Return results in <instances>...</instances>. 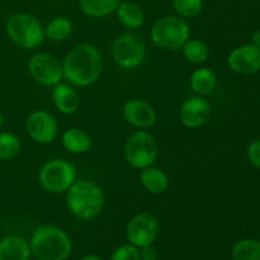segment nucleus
<instances>
[{
  "mask_svg": "<svg viewBox=\"0 0 260 260\" xmlns=\"http://www.w3.org/2000/svg\"><path fill=\"white\" fill-rule=\"evenodd\" d=\"M63 78L71 85H93L103 71V58L98 47L91 43H81L74 47L62 61Z\"/></svg>",
  "mask_w": 260,
  "mask_h": 260,
  "instance_id": "obj_1",
  "label": "nucleus"
},
{
  "mask_svg": "<svg viewBox=\"0 0 260 260\" xmlns=\"http://www.w3.org/2000/svg\"><path fill=\"white\" fill-rule=\"evenodd\" d=\"M106 197L96 183L86 179H76L66 190V206L79 220L89 221L103 211Z\"/></svg>",
  "mask_w": 260,
  "mask_h": 260,
  "instance_id": "obj_2",
  "label": "nucleus"
},
{
  "mask_svg": "<svg viewBox=\"0 0 260 260\" xmlns=\"http://www.w3.org/2000/svg\"><path fill=\"white\" fill-rule=\"evenodd\" d=\"M30 251L38 260H66L73 253L70 236L53 225H43L35 230L29 241Z\"/></svg>",
  "mask_w": 260,
  "mask_h": 260,
  "instance_id": "obj_3",
  "label": "nucleus"
},
{
  "mask_svg": "<svg viewBox=\"0 0 260 260\" xmlns=\"http://www.w3.org/2000/svg\"><path fill=\"white\" fill-rule=\"evenodd\" d=\"M190 37L189 24L179 15H165L152 24L151 42L165 51H178Z\"/></svg>",
  "mask_w": 260,
  "mask_h": 260,
  "instance_id": "obj_4",
  "label": "nucleus"
},
{
  "mask_svg": "<svg viewBox=\"0 0 260 260\" xmlns=\"http://www.w3.org/2000/svg\"><path fill=\"white\" fill-rule=\"evenodd\" d=\"M5 30L13 43L24 50L40 47L45 41V27L32 14L15 13L8 18Z\"/></svg>",
  "mask_w": 260,
  "mask_h": 260,
  "instance_id": "obj_5",
  "label": "nucleus"
},
{
  "mask_svg": "<svg viewBox=\"0 0 260 260\" xmlns=\"http://www.w3.org/2000/svg\"><path fill=\"white\" fill-rule=\"evenodd\" d=\"M159 155L156 140L145 129H137L124 142V159L129 167L142 170L154 165Z\"/></svg>",
  "mask_w": 260,
  "mask_h": 260,
  "instance_id": "obj_6",
  "label": "nucleus"
},
{
  "mask_svg": "<svg viewBox=\"0 0 260 260\" xmlns=\"http://www.w3.org/2000/svg\"><path fill=\"white\" fill-rule=\"evenodd\" d=\"M76 180V169L65 159H51L41 167L38 172V183L41 187L52 194H61Z\"/></svg>",
  "mask_w": 260,
  "mask_h": 260,
  "instance_id": "obj_7",
  "label": "nucleus"
},
{
  "mask_svg": "<svg viewBox=\"0 0 260 260\" xmlns=\"http://www.w3.org/2000/svg\"><path fill=\"white\" fill-rule=\"evenodd\" d=\"M111 55L119 68L135 69L146 57V45L136 33H122L112 43Z\"/></svg>",
  "mask_w": 260,
  "mask_h": 260,
  "instance_id": "obj_8",
  "label": "nucleus"
},
{
  "mask_svg": "<svg viewBox=\"0 0 260 260\" xmlns=\"http://www.w3.org/2000/svg\"><path fill=\"white\" fill-rule=\"evenodd\" d=\"M28 71L30 76L43 86H53L61 83L63 78L62 62L51 53H35L28 61Z\"/></svg>",
  "mask_w": 260,
  "mask_h": 260,
  "instance_id": "obj_9",
  "label": "nucleus"
},
{
  "mask_svg": "<svg viewBox=\"0 0 260 260\" xmlns=\"http://www.w3.org/2000/svg\"><path fill=\"white\" fill-rule=\"evenodd\" d=\"M159 230L160 225L157 218L151 213L141 212L135 215L127 222L126 238L129 244L140 249L152 245L159 235Z\"/></svg>",
  "mask_w": 260,
  "mask_h": 260,
  "instance_id": "obj_10",
  "label": "nucleus"
},
{
  "mask_svg": "<svg viewBox=\"0 0 260 260\" xmlns=\"http://www.w3.org/2000/svg\"><path fill=\"white\" fill-rule=\"evenodd\" d=\"M25 129L30 139L38 144H51L58 135V123L47 111L38 109L32 112L25 121Z\"/></svg>",
  "mask_w": 260,
  "mask_h": 260,
  "instance_id": "obj_11",
  "label": "nucleus"
},
{
  "mask_svg": "<svg viewBox=\"0 0 260 260\" xmlns=\"http://www.w3.org/2000/svg\"><path fill=\"white\" fill-rule=\"evenodd\" d=\"M228 65L234 73L251 75L260 71V47L246 43L234 48L228 56Z\"/></svg>",
  "mask_w": 260,
  "mask_h": 260,
  "instance_id": "obj_12",
  "label": "nucleus"
},
{
  "mask_svg": "<svg viewBox=\"0 0 260 260\" xmlns=\"http://www.w3.org/2000/svg\"><path fill=\"white\" fill-rule=\"evenodd\" d=\"M211 104L201 95L190 96L182 103L179 109V119L188 128H198L210 119Z\"/></svg>",
  "mask_w": 260,
  "mask_h": 260,
  "instance_id": "obj_13",
  "label": "nucleus"
},
{
  "mask_svg": "<svg viewBox=\"0 0 260 260\" xmlns=\"http://www.w3.org/2000/svg\"><path fill=\"white\" fill-rule=\"evenodd\" d=\"M124 121L136 128H150L156 123V112L147 102L142 99H129L122 108Z\"/></svg>",
  "mask_w": 260,
  "mask_h": 260,
  "instance_id": "obj_14",
  "label": "nucleus"
},
{
  "mask_svg": "<svg viewBox=\"0 0 260 260\" xmlns=\"http://www.w3.org/2000/svg\"><path fill=\"white\" fill-rule=\"evenodd\" d=\"M52 101L56 109L62 114H74L80 107V95L73 86L58 83L52 89Z\"/></svg>",
  "mask_w": 260,
  "mask_h": 260,
  "instance_id": "obj_15",
  "label": "nucleus"
},
{
  "mask_svg": "<svg viewBox=\"0 0 260 260\" xmlns=\"http://www.w3.org/2000/svg\"><path fill=\"white\" fill-rule=\"evenodd\" d=\"M30 245L23 236L10 235L0 240V260H29Z\"/></svg>",
  "mask_w": 260,
  "mask_h": 260,
  "instance_id": "obj_16",
  "label": "nucleus"
},
{
  "mask_svg": "<svg viewBox=\"0 0 260 260\" xmlns=\"http://www.w3.org/2000/svg\"><path fill=\"white\" fill-rule=\"evenodd\" d=\"M61 144H62L63 149L66 151L71 152V154L80 155L85 154L91 149V141L90 135L84 129L78 128V127H71V128L66 129L61 136Z\"/></svg>",
  "mask_w": 260,
  "mask_h": 260,
  "instance_id": "obj_17",
  "label": "nucleus"
},
{
  "mask_svg": "<svg viewBox=\"0 0 260 260\" xmlns=\"http://www.w3.org/2000/svg\"><path fill=\"white\" fill-rule=\"evenodd\" d=\"M140 183L151 194H161L169 188V177L160 168L147 167L140 173Z\"/></svg>",
  "mask_w": 260,
  "mask_h": 260,
  "instance_id": "obj_18",
  "label": "nucleus"
},
{
  "mask_svg": "<svg viewBox=\"0 0 260 260\" xmlns=\"http://www.w3.org/2000/svg\"><path fill=\"white\" fill-rule=\"evenodd\" d=\"M114 13L117 14L118 22L128 29H139L145 23L144 10L135 3H119Z\"/></svg>",
  "mask_w": 260,
  "mask_h": 260,
  "instance_id": "obj_19",
  "label": "nucleus"
},
{
  "mask_svg": "<svg viewBox=\"0 0 260 260\" xmlns=\"http://www.w3.org/2000/svg\"><path fill=\"white\" fill-rule=\"evenodd\" d=\"M217 84V76L211 68L196 69L189 79L190 89L197 95L205 96L213 91Z\"/></svg>",
  "mask_w": 260,
  "mask_h": 260,
  "instance_id": "obj_20",
  "label": "nucleus"
},
{
  "mask_svg": "<svg viewBox=\"0 0 260 260\" xmlns=\"http://www.w3.org/2000/svg\"><path fill=\"white\" fill-rule=\"evenodd\" d=\"M79 8L90 18H104L116 12L121 0H78Z\"/></svg>",
  "mask_w": 260,
  "mask_h": 260,
  "instance_id": "obj_21",
  "label": "nucleus"
},
{
  "mask_svg": "<svg viewBox=\"0 0 260 260\" xmlns=\"http://www.w3.org/2000/svg\"><path fill=\"white\" fill-rule=\"evenodd\" d=\"M73 22L66 17H55L45 27V37L53 42H62L73 33Z\"/></svg>",
  "mask_w": 260,
  "mask_h": 260,
  "instance_id": "obj_22",
  "label": "nucleus"
},
{
  "mask_svg": "<svg viewBox=\"0 0 260 260\" xmlns=\"http://www.w3.org/2000/svg\"><path fill=\"white\" fill-rule=\"evenodd\" d=\"M183 56L192 63H203L210 57V47L201 40H188L180 48Z\"/></svg>",
  "mask_w": 260,
  "mask_h": 260,
  "instance_id": "obj_23",
  "label": "nucleus"
},
{
  "mask_svg": "<svg viewBox=\"0 0 260 260\" xmlns=\"http://www.w3.org/2000/svg\"><path fill=\"white\" fill-rule=\"evenodd\" d=\"M233 260H260V241L256 239H243L233 246Z\"/></svg>",
  "mask_w": 260,
  "mask_h": 260,
  "instance_id": "obj_24",
  "label": "nucleus"
},
{
  "mask_svg": "<svg viewBox=\"0 0 260 260\" xmlns=\"http://www.w3.org/2000/svg\"><path fill=\"white\" fill-rule=\"evenodd\" d=\"M22 149V144L17 135L12 132H0V160H12Z\"/></svg>",
  "mask_w": 260,
  "mask_h": 260,
  "instance_id": "obj_25",
  "label": "nucleus"
},
{
  "mask_svg": "<svg viewBox=\"0 0 260 260\" xmlns=\"http://www.w3.org/2000/svg\"><path fill=\"white\" fill-rule=\"evenodd\" d=\"M177 15L182 18H194L203 10V0H172Z\"/></svg>",
  "mask_w": 260,
  "mask_h": 260,
  "instance_id": "obj_26",
  "label": "nucleus"
},
{
  "mask_svg": "<svg viewBox=\"0 0 260 260\" xmlns=\"http://www.w3.org/2000/svg\"><path fill=\"white\" fill-rule=\"evenodd\" d=\"M109 260H141L140 249L132 244H123L114 249Z\"/></svg>",
  "mask_w": 260,
  "mask_h": 260,
  "instance_id": "obj_27",
  "label": "nucleus"
},
{
  "mask_svg": "<svg viewBox=\"0 0 260 260\" xmlns=\"http://www.w3.org/2000/svg\"><path fill=\"white\" fill-rule=\"evenodd\" d=\"M248 159L255 168L260 169V139L251 142L248 147Z\"/></svg>",
  "mask_w": 260,
  "mask_h": 260,
  "instance_id": "obj_28",
  "label": "nucleus"
},
{
  "mask_svg": "<svg viewBox=\"0 0 260 260\" xmlns=\"http://www.w3.org/2000/svg\"><path fill=\"white\" fill-rule=\"evenodd\" d=\"M140 256L141 260H157V251L152 245L140 248Z\"/></svg>",
  "mask_w": 260,
  "mask_h": 260,
  "instance_id": "obj_29",
  "label": "nucleus"
},
{
  "mask_svg": "<svg viewBox=\"0 0 260 260\" xmlns=\"http://www.w3.org/2000/svg\"><path fill=\"white\" fill-rule=\"evenodd\" d=\"M251 43L260 47V30H256V32L253 33V36H251Z\"/></svg>",
  "mask_w": 260,
  "mask_h": 260,
  "instance_id": "obj_30",
  "label": "nucleus"
},
{
  "mask_svg": "<svg viewBox=\"0 0 260 260\" xmlns=\"http://www.w3.org/2000/svg\"><path fill=\"white\" fill-rule=\"evenodd\" d=\"M79 260H102L99 256L94 255V254H89V255H84L83 258H80Z\"/></svg>",
  "mask_w": 260,
  "mask_h": 260,
  "instance_id": "obj_31",
  "label": "nucleus"
},
{
  "mask_svg": "<svg viewBox=\"0 0 260 260\" xmlns=\"http://www.w3.org/2000/svg\"><path fill=\"white\" fill-rule=\"evenodd\" d=\"M3 122H4V117H3L2 112H0V128L3 127Z\"/></svg>",
  "mask_w": 260,
  "mask_h": 260,
  "instance_id": "obj_32",
  "label": "nucleus"
}]
</instances>
